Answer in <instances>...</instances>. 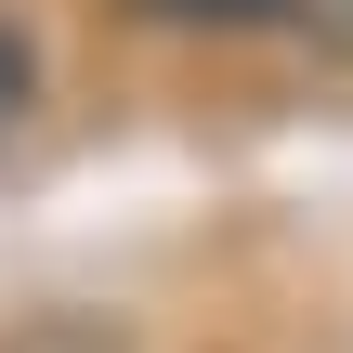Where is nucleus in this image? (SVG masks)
Here are the masks:
<instances>
[{"label": "nucleus", "mask_w": 353, "mask_h": 353, "mask_svg": "<svg viewBox=\"0 0 353 353\" xmlns=\"http://www.w3.org/2000/svg\"><path fill=\"white\" fill-rule=\"evenodd\" d=\"M26 105H39V39H26V26L0 13V144L26 131Z\"/></svg>", "instance_id": "1"}, {"label": "nucleus", "mask_w": 353, "mask_h": 353, "mask_svg": "<svg viewBox=\"0 0 353 353\" xmlns=\"http://www.w3.org/2000/svg\"><path fill=\"white\" fill-rule=\"evenodd\" d=\"M13 353H118V327H79V314H52V327H26Z\"/></svg>", "instance_id": "2"}, {"label": "nucleus", "mask_w": 353, "mask_h": 353, "mask_svg": "<svg viewBox=\"0 0 353 353\" xmlns=\"http://www.w3.org/2000/svg\"><path fill=\"white\" fill-rule=\"evenodd\" d=\"M341 26H353V13H341Z\"/></svg>", "instance_id": "3"}]
</instances>
